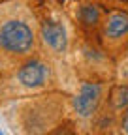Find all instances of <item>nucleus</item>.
<instances>
[{
    "mask_svg": "<svg viewBox=\"0 0 128 135\" xmlns=\"http://www.w3.org/2000/svg\"><path fill=\"white\" fill-rule=\"evenodd\" d=\"M102 47L109 56H119L128 49V13L111 11L104 17L100 28Z\"/></svg>",
    "mask_w": 128,
    "mask_h": 135,
    "instance_id": "nucleus-5",
    "label": "nucleus"
},
{
    "mask_svg": "<svg viewBox=\"0 0 128 135\" xmlns=\"http://www.w3.org/2000/svg\"><path fill=\"white\" fill-rule=\"evenodd\" d=\"M126 105H128V84H122L111 92V107L115 111H121Z\"/></svg>",
    "mask_w": 128,
    "mask_h": 135,
    "instance_id": "nucleus-9",
    "label": "nucleus"
},
{
    "mask_svg": "<svg viewBox=\"0 0 128 135\" xmlns=\"http://www.w3.org/2000/svg\"><path fill=\"white\" fill-rule=\"evenodd\" d=\"M38 51V25L17 0L0 4V71L32 58Z\"/></svg>",
    "mask_w": 128,
    "mask_h": 135,
    "instance_id": "nucleus-2",
    "label": "nucleus"
},
{
    "mask_svg": "<svg viewBox=\"0 0 128 135\" xmlns=\"http://www.w3.org/2000/svg\"><path fill=\"white\" fill-rule=\"evenodd\" d=\"M51 135H75V131H74V126H72V124H68V120H66L62 126H58Z\"/></svg>",
    "mask_w": 128,
    "mask_h": 135,
    "instance_id": "nucleus-10",
    "label": "nucleus"
},
{
    "mask_svg": "<svg viewBox=\"0 0 128 135\" xmlns=\"http://www.w3.org/2000/svg\"><path fill=\"white\" fill-rule=\"evenodd\" d=\"M55 68L45 56H32L23 64L0 71V105L49 92L55 86Z\"/></svg>",
    "mask_w": 128,
    "mask_h": 135,
    "instance_id": "nucleus-3",
    "label": "nucleus"
},
{
    "mask_svg": "<svg viewBox=\"0 0 128 135\" xmlns=\"http://www.w3.org/2000/svg\"><path fill=\"white\" fill-rule=\"evenodd\" d=\"M38 43H42L43 56L49 62L64 60L70 51L68 30L60 21H45L38 30Z\"/></svg>",
    "mask_w": 128,
    "mask_h": 135,
    "instance_id": "nucleus-6",
    "label": "nucleus"
},
{
    "mask_svg": "<svg viewBox=\"0 0 128 135\" xmlns=\"http://www.w3.org/2000/svg\"><path fill=\"white\" fill-rule=\"evenodd\" d=\"M79 56L83 58V68L92 73V75H104L107 77V70H109V56L107 53H98L90 47H83L81 53H77Z\"/></svg>",
    "mask_w": 128,
    "mask_h": 135,
    "instance_id": "nucleus-7",
    "label": "nucleus"
},
{
    "mask_svg": "<svg viewBox=\"0 0 128 135\" xmlns=\"http://www.w3.org/2000/svg\"><path fill=\"white\" fill-rule=\"evenodd\" d=\"M77 19L79 23H81L83 26H96L100 21H102V11L98 6H94V4H87V6H81L77 11Z\"/></svg>",
    "mask_w": 128,
    "mask_h": 135,
    "instance_id": "nucleus-8",
    "label": "nucleus"
},
{
    "mask_svg": "<svg viewBox=\"0 0 128 135\" xmlns=\"http://www.w3.org/2000/svg\"><path fill=\"white\" fill-rule=\"evenodd\" d=\"M119 129H121V135H128V105L122 111L121 122H119Z\"/></svg>",
    "mask_w": 128,
    "mask_h": 135,
    "instance_id": "nucleus-11",
    "label": "nucleus"
},
{
    "mask_svg": "<svg viewBox=\"0 0 128 135\" xmlns=\"http://www.w3.org/2000/svg\"><path fill=\"white\" fill-rule=\"evenodd\" d=\"M107 94V84L104 81H83L77 92L70 98V107L77 122L90 124L98 114L104 98Z\"/></svg>",
    "mask_w": 128,
    "mask_h": 135,
    "instance_id": "nucleus-4",
    "label": "nucleus"
},
{
    "mask_svg": "<svg viewBox=\"0 0 128 135\" xmlns=\"http://www.w3.org/2000/svg\"><path fill=\"white\" fill-rule=\"evenodd\" d=\"M0 107L13 135H51L72 113L70 98L60 92H42Z\"/></svg>",
    "mask_w": 128,
    "mask_h": 135,
    "instance_id": "nucleus-1",
    "label": "nucleus"
}]
</instances>
